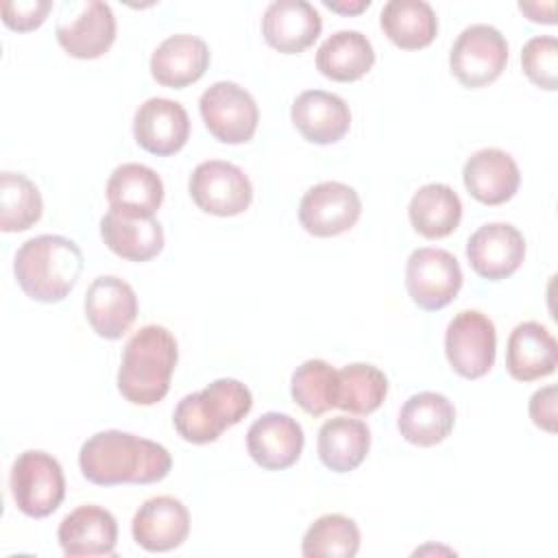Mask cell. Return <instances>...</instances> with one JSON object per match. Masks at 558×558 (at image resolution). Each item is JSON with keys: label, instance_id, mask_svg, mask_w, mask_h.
Listing matches in <instances>:
<instances>
[{"label": "cell", "instance_id": "4fadbf2b", "mask_svg": "<svg viewBox=\"0 0 558 558\" xmlns=\"http://www.w3.org/2000/svg\"><path fill=\"white\" fill-rule=\"evenodd\" d=\"M471 268L488 279L501 281L519 270L525 257V238L510 222H486L466 242Z\"/></svg>", "mask_w": 558, "mask_h": 558}, {"label": "cell", "instance_id": "2e32d148", "mask_svg": "<svg viewBox=\"0 0 558 558\" xmlns=\"http://www.w3.org/2000/svg\"><path fill=\"white\" fill-rule=\"evenodd\" d=\"M85 316L100 338H122L137 316L135 290L120 277H96L85 292Z\"/></svg>", "mask_w": 558, "mask_h": 558}, {"label": "cell", "instance_id": "3957f363", "mask_svg": "<svg viewBox=\"0 0 558 558\" xmlns=\"http://www.w3.org/2000/svg\"><path fill=\"white\" fill-rule=\"evenodd\" d=\"M83 270L78 244L63 235H37L26 240L13 259V272L22 292L39 303H59L76 286Z\"/></svg>", "mask_w": 558, "mask_h": 558}, {"label": "cell", "instance_id": "836d02e7", "mask_svg": "<svg viewBox=\"0 0 558 558\" xmlns=\"http://www.w3.org/2000/svg\"><path fill=\"white\" fill-rule=\"evenodd\" d=\"M333 388L336 368L325 360H305L290 379L292 399L312 416H320L333 408Z\"/></svg>", "mask_w": 558, "mask_h": 558}, {"label": "cell", "instance_id": "6da1fadb", "mask_svg": "<svg viewBox=\"0 0 558 558\" xmlns=\"http://www.w3.org/2000/svg\"><path fill=\"white\" fill-rule=\"evenodd\" d=\"M78 466L85 480L98 486L153 484L170 473L172 458L155 440L122 429H105L83 442Z\"/></svg>", "mask_w": 558, "mask_h": 558}, {"label": "cell", "instance_id": "d4e9b609", "mask_svg": "<svg viewBox=\"0 0 558 558\" xmlns=\"http://www.w3.org/2000/svg\"><path fill=\"white\" fill-rule=\"evenodd\" d=\"M456 425L453 403L432 390L412 395L399 410L397 427L401 436L416 447H434L442 442Z\"/></svg>", "mask_w": 558, "mask_h": 558}, {"label": "cell", "instance_id": "52a82bcc", "mask_svg": "<svg viewBox=\"0 0 558 558\" xmlns=\"http://www.w3.org/2000/svg\"><path fill=\"white\" fill-rule=\"evenodd\" d=\"M116 39V15L107 2H63L57 20V41L74 59H98Z\"/></svg>", "mask_w": 558, "mask_h": 558}, {"label": "cell", "instance_id": "f35d334b", "mask_svg": "<svg viewBox=\"0 0 558 558\" xmlns=\"http://www.w3.org/2000/svg\"><path fill=\"white\" fill-rule=\"evenodd\" d=\"M325 7L336 11V13H342V15H353V13H360V11L368 9L371 0H357V2H329V0H325Z\"/></svg>", "mask_w": 558, "mask_h": 558}, {"label": "cell", "instance_id": "4316f807", "mask_svg": "<svg viewBox=\"0 0 558 558\" xmlns=\"http://www.w3.org/2000/svg\"><path fill=\"white\" fill-rule=\"evenodd\" d=\"M318 458L333 473L357 469L371 449V429L351 416L327 418L318 429Z\"/></svg>", "mask_w": 558, "mask_h": 558}, {"label": "cell", "instance_id": "8992f818", "mask_svg": "<svg viewBox=\"0 0 558 558\" xmlns=\"http://www.w3.org/2000/svg\"><path fill=\"white\" fill-rule=\"evenodd\" d=\"M508 63V41L490 24L466 26L451 46V74L471 89L497 81Z\"/></svg>", "mask_w": 558, "mask_h": 558}, {"label": "cell", "instance_id": "d6a6232c", "mask_svg": "<svg viewBox=\"0 0 558 558\" xmlns=\"http://www.w3.org/2000/svg\"><path fill=\"white\" fill-rule=\"evenodd\" d=\"M360 549V530L344 514H323L305 532L301 551L305 558H353Z\"/></svg>", "mask_w": 558, "mask_h": 558}, {"label": "cell", "instance_id": "d6986e66", "mask_svg": "<svg viewBox=\"0 0 558 558\" xmlns=\"http://www.w3.org/2000/svg\"><path fill=\"white\" fill-rule=\"evenodd\" d=\"M294 129L312 144H333L351 129V109L338 94L325 89L301 92L290 109Z\"/></svg>", "mask_w": 558, "mask_h": 558}, {"label": "cell", "instance_id": "f546056e", "mask_svg": "<svg viewBox=\"0 0 558 558\" xmlns=\"http://www.w3.org/2000/svg\"><path fill=\"white\" fill-rule=\"evenodd\" d=\"M386 37L403 50L429 46L438 33V17L425 0H390L379 13Z\"/></svg>", "mask_w": 558, "mask_h": 558}, {"label": "cell", "instance_id": "7a4b0ae2", "mask_svg": "<svg viewBox=\"0 0 558 558\" xmlns=\"http://www.w3.org/2000/svg\"><path fill=\"white\" fill-rule=\"evenodd\" d=\"M179 360L177 338L161 325H144L122 351L118 390L133 405H155L170 390Z\"/></svg>", "mask_w": 558, "mask_h": 558}, {"label": "cell", "instance_id": "277c9868", "mask_svg": "<svg viewBox=\"0 0 558 558\" xmlns=\"http://www.w3.org/2000/svg\"><path fill=\"white\" fill-rule=\"evenodd\" d=\"M253 408L251 390L231 377L207 384L201 392L185 395L172 414L179 436L194 445L214 442L225 429L240 423Z\"/></svg>", "mask_w": 558, "mask_h": 558}, {"label": "cell", "instance_id": "7402d4cb", "mask_svg": "<svg viewBox=\"0 0 558 558\" xmlns=\"http://www.w3.org/2000/svg\"><path fill=\"white\" fill-rule=\"evenodd\" d=\"M558 364V342L536 320L519 323L506 347V368L517 381H534L547 377Z\"/></svg>", "mask_w": 558, "mask_h": 558}, {"label": "cell", "instance_id": "e575fe53", "mask_svg": "<svg viewBox=\"0 0 558 558\" xmlns=\"http://www.w3.org/2000/svg\"><path fill=\"white\" fill-rule=\"evenodd\" d=\"M521 65L525 76L541 89L558 87V39L554 35H536L523 44Z\"/></svg>", "mask_w": 558, "mask_h": 558}, {"label": "cell", "instance_id": "8fae6325", "mask_svg": "<svg viewBox=\"0 0 558 558\" xmlns=\"http://www.w3.org/2000/svg\"><path fill=\"white\" fill-rule=\"evenodd\" d=\"M190 196L205 214L227 218L248 209L253 185L240 166L209 159L194 168L190 177Z\"/></svg>", "mask_w": 558, "mask_h": 558}, {"label": "cell", "instance_id": "1f68e13d", "mask_svg": "<svg viewBox=\"0 0 558 558\" xmlns=\"http://www.w3.org/2000/svg\"><path fill=\"white\" fill-rule=\"evenodd\" d=\"M44 211V201L37 185L22 172H0V229L26 231Z\"/></svg>", "mask_w": 558, "mask_h": 558}, {"label": "cell", "instance_id": "9c48e42d", "mask_svg": "<svg viewBox=\"0 0 558 558\" xmlns=\"http://www.w3.org/2000/svg\"><path fill=\"white\" fill-rule=\"evenodd\" d=\"M462 279L458 259L445 248L423 246L408 257L405 288L410 299L425 312H436L449 305L458 296Z\"/></svg>", "mask_w": 558, "mask_h": 558}, {"label": "cell", "instance_id": "ffe728a7", "mask_svg": "<svg viewBox=\"0 0 558 558\" xmlns=\"http://www.w3.org/2000/svg\"><path fill=\"white\" fill-rule=\"evenodd\" d=\"M131 532L146 551H170L187 538L190 512L177 497H150L137 508Z\"/></svg>", "mask_w": 558, "mask_h": 558}, {"label": "cell", "instance_id": "30bf717a", "mask_svg": "<svg viewBox=\"0 0 558 558\" xmlns=\"http://www.w3.org/2000/svg\"><path fill=\"white\" fill-rule=\"evenodd\" d=\"M497 333L493 320L477 310L458 312L445 331V355L451 368L466 377H484L495 364Z\"/></svg>", "mask_w": 558, "mask_h": 558}, {"label": "cell", "instance_id": "9a60e30c", "mask_svg": "<svg viewBox=\"0 0 558 558\" xmlns=\"http://www.w3.org/2000/svg\"><path fill=\"white\" fill-rule=\"evenodd\" d=\"M135 142L159 157L179 153L190 140V118L181 102L170 98H148L133 116Z\"/></svg>", "mask_w": 558, "mask_h": 558}, {"label": "cell", "instance_id": "f1b7e54d", "mask_svg": "<svg viewBox=\"0 0 558 558\" xmlns=\"http://www.w3.org/2000/svg\"><path fill=\"white\" fill-rule=\"evenodd\" d=\"M408 216L416 233L438 240L458 229L462 218V201L447 183H427L410 198Z\"/></svg>", "mask_w": 558, "mask_h": 558}, {"label": "cell", "instance_id": "83f0119b", "mask_svg": "<svg viewBox=\"0 0 558 558\" xmlns=\"http://www.w3.org/2000/svg\"><path fill=\"white\" fill-rule=\"evenodd\" d=\"M373 63V44L360 31H336L320 44L316 52L318 72L338 83L362 78Z\"/></svg>", "mask_w": 558, "mask_h": 558}, {"label": "cell", "instance_id": "4dcf8cb0", "mask_svg": "<svg viewBox=\"0 0 558 558\" xmlns=\"http://www.w3.org/2000/svg\"><path fill=\"white\" fill-rule=\"evenodd\" d=\"M388 395V377L373 364L355 362L336 371L333 408L366 416L375 412Z\"/></svg>", "mask_w": 558, "mask_h": 558}, {"label": "cell", "instance_id": "7c38bea8", "mask_svg": "<svg viewBox=\"0 0 558 558\" xmlns=\"http://www.w3.org/2000/svg\"><path fill=\"white\" fill-rule=\"evenodd\" d=\"M362 214L357 192L340 181H323L310 187L299 203L301 227L316 238H331L349 231Z\"/></svg>", "mask_w": 558, "mask_h": 558}, {"label": "cell", "instance_id": "8d00e7d4", "mask_svg": "<svg viewBox=\"0 0 558 558\" xmlns=\"http://www.w3.org/2000/svg\"><path fill=\"white\" fill-rule=\"evenodd\" d=\"M530 418L536 427L554 434L556 432V386L538 388L530 397Z\"/></svg>", "mask_w": 558, "mask_h": 558}, {"label": "cell", "instance_id": "44dd1931", "mask_svg": "<svg viewBox=\"0 0 558 558\" xmlns=\"http://www.w3.org/2000/svg\"><path fill=\"white\" fill-rule=\"evenodd\" d=\"M464 187L484 205H501L510 201L521 183L517 161L501 148L475 150L462 168Z\"/></svg>", "mask_w": 558, "mask_h": 558}, {"label": "cell", "instance_id": "5bb4252c", "mask_svg": "<svg viewBox=\"0 0 558 558\" xmlns=\"http://www.w3.org/2000/svg\"><path fill=\"white\" fill-rule=\"evenodd\" d=\"M305 436L296 418L283 412L262 414L246 432V449L253 462L266 471L292 466L303 451Z\"/></svg>", "mask_w": 558, "mask_h": 558}, {"label": "cell", "instance_id": "5b68a950", "mask_svg": "<svg viewBox=\"0 0 558 558\" xmlns=\"http://www.w3.org/2000/svg\"><path fill=\"white\" fill-rule=\"evenodd\" d=\"M11 495L26 517L44 519L52 514L65 497L59 460L39 449L22 451L11 466Z\"/></svg>", "mask_w": 558, "mask_h": 558}, {"label": "cell", "instance_id": "74e56055", "mask_svg": "<svg viewBox=\"0 0 558 558\" xmlns=\"http://www.w3.org/2000/svg\"><path fill=\"white\" fill-rule=\"evenodd\" d=\"M519 9L532 22H543V24H554L556 22V17H554L556 4L554 2H547V4H541V2H519Z\"/></svg>", "mask_w": 558, "mask_h": 558}, {"label": "cell", "instance_id": "ba28073f", "mask_svg": "<svg viewBox=\"0 0 558 558\" xmlns=\"http://www.w3.org/2000/svg\"><path fill=\"white\" fill-rule=\"evenodd\" d=\"M198 109L207 131L222 144H244L257 131V102L233 81H216L209 85L198 100Z\"/></svg>", "mask_w": 558, "mask_h": 558}, {"label": "cell", "instance_id": "d590c367", "mask_svg": "<svg viewBox=\"0 0 558 558\" xmlns=\"http://www.w3.org/2000/svg\"><path fill=\"white\" fill-rule=\"evenodd\" d=\"M52 9V2L48 0H17V2H2V22L17 33L35 31L44 24Z\"/></svg>", "mask_w": 558, "mask_h": 558}, {"label": "cell", "instance_id": "603a6c76", "mask_svg": "<svg viewBox=\"0 0 558 558\" xmlns=\"http://www.w3.org/2000/svg\"><path fill=\"white\" fill-rule=\"evenodd\" d=\"M209 68V48L207 44L187 33L166 37L150 54V74L153 78L172 89L187 87L196 83Z\"/></svg>", "mask_w": 558, "mask_h": 558}, {"label": "cell", "instance_id": "484cf974", "mask_svg": "<svg viewBox=\"0 0 558 558\" xmlns=\"http://www.w3.org/2000/svg\"><path fill=\"white\" fill-rule=\"evenodd\" d=\"M109 209L131 216H155L163 201L161 177L144 163H122L107 181Z\"/></svg>", "mask_w": 558, "mask_h": 558}, {"label": "cell", "instance_id": "e0dca14e", "mask_svg": "<svg viewBox=\"0 0 558 558\" xmlns=\"http://www.w3.org/2000/svg\"><path fill=\"white\" fill-rule=\"evenodd\" d=\"M57 536L68 558L111 556L118 543V523L107 508L85 504L63 517Z\"/></svg>", "mask_w": 558, "mask_h": 558}, {"label": "cell", "instance_id": "ac0fdd59", "mask_svg": "<svg viewBox=\"0 0 558 558\" xmlns=\"http://www.w3.org/2000/svg\"><path fill=\"white\" fill-rule=\"evenodd\" d=\"M323 31L320 13L305 0H275L262 17L266 44L283 54H296L310 48Z\"/></svg>", "mask_w": 558, "mask_h": 558}, {"label": "cell", "instance_id": "cb8c5ba5", "mask_svg": "<svg viewBox=\"0 0 558 558\" xmlns=\"http://www.w3.org/2000/svg\"><path fill=\"white\" fill-rule=\"evenodd\" d=\"M100 238L118 257L148 262L163 248V229L155 216H131L109 209L100 218Z\"/></svg>", "mask_w": 558, "mask_h": 558}]
</instances>
